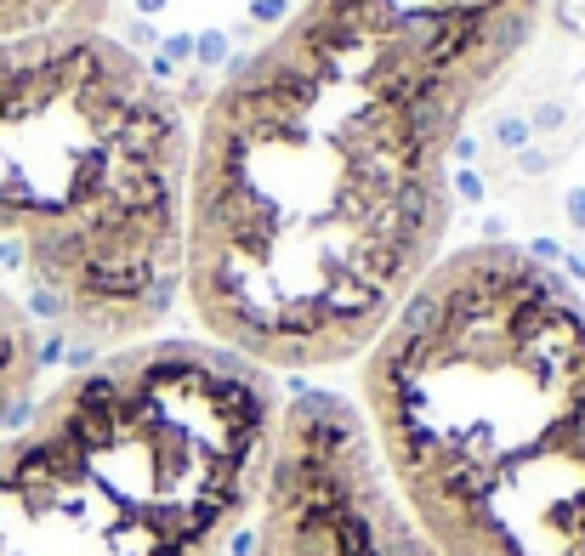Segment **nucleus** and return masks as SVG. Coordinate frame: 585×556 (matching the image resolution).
Masks as SVG:
<instances>
[{"label":"nucleus","mask_w":585,"mask_h":556,"mask_svg":"<svg viewBox=\"0 0 585 556\" xmlns=\"http://www.w3.org/2000/svg\"><path fill=\"white\" fill-rule=\"evenodd\" d=\"M546 0H290L194 114L182 301L279 375L347 369L444 261L455 148Z\"/></svg>","instance_id":"f257e3e1"},{"label":"nucleus","mask_w":585,"mask_h":556,"mask_svg":"<svg viewBox=\"0 0 585 556\" xmlns=\"http://www.w3.org/2000/svg\"><path fill=\"white\" fill-rule=\"evenodd\" d=\"M194 114L120 35L0 46V437L182 307Z\"/></svg>","instance_id":"f03ea898"},{"label":"nucleus","mask_w":585,"mask_h":556,"mask_svg":"<svg viewBox=\"0 0 585 556\" xmlns=\"http://www.w3.org/2000/svg\"><path fill=\"white\" fill-rule=\"evenodd\" d=\"M495 142L500 148H523V142H529V120H517V114L495 120Z\"/></svg>","instance_id":"6e6552de"},{"label":"nucleus","mask_w":585,"mask_h":556,"mask_svg":"<svg viewBox=\"0 0 585 556\" xmlns=\"http://www.w3.org/2000/svg\"><path fill=\"white\" fill-rule=\"evenodd\" d=\"M131 6H137L142 18H160V12H165V6H171V0H131Z\"/></svg>","instance_id":"9b49d317"},{"label":"nucleus","mask_w":585,"mask_h":556,"mask_svg":"<svg viewBox=\"0 0 585 556\" xmlns=\"http://www.w3.org/2000/svg\"><path fill=\"white\" fill-rule=\"evenodd\" d=\"M228 57V35H216V29H205V35H194V69L199 74H216V63Z\"/></svg>","instance_id":"423d86ee"},{"label":"nucleus","mask_w":585,"mask_h":556,"mask_svg":"<svg viewBox=\"0 0 585 556\" xmlns=\"http://www.w3.org/2000/svg\"><path fill=\"white\" fill-rule=\"evenodd\" d=\"M449 188H455V199H466V205H483V176L472 171V165H461V171L449 176Z\"/></svg>","instance_id":"0eeeda50"},{"label":"nucleus","mask_w":585,"mask_h":556,"mask_svg":"<svg viewBox=\"0 0 585 556\" xmlns=\"http://www.w3.org/2000/svg\"><path fill=\"white\" fill-rule=\"evenodd\" d=\"M353 403L438 556H585V307L557 261L449 250Z\"/></svg>","instance_id":"7ed1b4c3"},{"label":"nucleus","mask_w":585,"mask_h":556,"mask_svg":"<svg viewBox=\"0 0 585 556\" xmlns=\"http://www.w3.org/2000/svg\"><path fill=\"white\" fill-rule=\"evenodd\" d=\"M568 222L585 227V188H580V193H568Z\"/></svg>","instance_id":"9d476101"},{"label":"nucleus","mask_w":585,"mask_h":556,"mask_svg":"<svg viewBox=\"0 0 585 556\" xmlns=\"http://www.w3.org/2000/svg\"><path fill=\"white\" fill-rule=\"evenodd\" d=\"M284 386L205 335L74 369L0 437V556H233Z\"/></svg>","instance_id":"20e7f679"},{"label":"nucleus","mask_w":585,"mask_h":556,"mask_svg":"<svg viewBox=\"0 0 585 556\" xmlns=\"http://www.w3.org/2000/svg\"><path fill=\"white\" fill-rule=\"evenodd\" d=\"M86 0H0V46L6 40H29L46 35V29H63V23L80 18Z\"/></svg>","instance_id":"39448f33"},{"label":"nucleus","mask_w":585,"mask_h":556,"mask_svg":"<svg viewBox=\"0 0 585 556\" xmlns=\"http://www.w3.org/2000/svg\"><path fill=\"white\" fill-rule=\"evenodd\" d=\"M529 125H540V131H557V125H563V108H540Z\"/></svg>","instance_id":"1a4fd4ad"}]
</instances>
